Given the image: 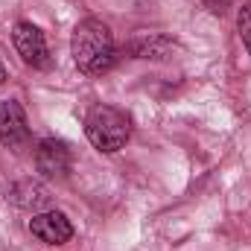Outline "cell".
I'll return each mask as SVG.
<instances>
[{
	"label": "cell",
	"instance_id": "1",
	"mask_svg": "<svg viewBox=\"0 0 251 251\" xmlns=\"http://www.w3.org/2000/svg\"><path fill=\"white\" fill-rule=\"evenodd\" d=\"M70 56L79 73L85 76H102L117 62V47L111 26L100 18H85L76 24L70 38Z\"/></svg>",
	"mask_w": 251,
	"mask_h": 251
},
{
	"label": "cell",
	"instance_id": "2",
	"mask_svg": "<svg viewBox=\"0 0 251 251\" xmlns=\"http://www.w3.org/2000/svg\"><path fill=\"white\" fill-rule=\"evenodd\" d=\"M85 137L100 152H117L131 137V117L117 105H94L85 117Z\"/></svg>",
	"mask_w": 251,
	"mask_h": 251
},
{
	"label": "cell",
	"instance_id": "3",
	"mask_svg": "<svg viewBox=\"0 0 251 251\" xmlns=\"http://www.w3.org/2000/svg\"><path fill=\"white\" fill-rule=\"evenodd\" d=\"M12 41H15V50L21 56V62L32 70H47L53 59H50V47H47V38L44 32L29 24V21H18L15 29H12Z\"/></svg>",
	"mask_w": 251,
	"mask_h": 251
},
{
	"label": "cell",
	"instance_id": "4",
	"mask_svg": "<svg viewBox=\"0 0 251 251\" xmlns=\"http://www.w3.org/2000/svg\"><path fill=\"white\" fill-rule=\"evenodd\" d=\"M70 164H73V155L67 149V143L59 137H44L38 140V149H35V167L44 178H56L62 181L70 173Z\"/></svg>",
	"mask_w": 251,
	"mask_h": 251
},
{
	"label": "cell",
	"instance_id": "5",
	"mask_svg": "<svg viewBox=\"0 0 251 251\" xmlns=\"http://www.w3.org/2000/svg\"><path fill=\"white\" fill-rule=\"evenodd\" d=\"M29 234L47 246H64L73 237V225L62 210H41L29 219Z\"/></svg>",
	"mask_w": 251,
	"mask_h": 251
},
{
	"label": "cell",
	"instance_id": "6",
	"mask_svg": "<svg viewBox=\"0 0 251 251\" xmlns=\"http://www.w3.org/2000/svg\"><path fill=\"white\" fill-rule=\"evenodd\" d=\"M29 140V123H26V111L18 100H6L0 102V143L15 149L24 146Z\"/></svg>",
	"mask_w": 251,
	"mask_h": 251
},
{
	"label": "cell",
	"instance_id": "7",
	"mask_svg": "<svg viewBox=\"0 0 251 251\" xmlns=\"http://www.w3.org/2000/svg\"><path fill=\"white\" fill-rule=\"evenodd\" d=\"M178 50V44L167 35H158V32H143V35H134L128 44H126V53L131 59H149V62H167L173 59Z\"/></svg>",
	"mask_w": 251,
	"mask_h": 251
},
{
	"label": "cell",
	"instance_id": "8",
	"mask_svg": "<svg viewBox=\"0 0 251 251\" xmlns=\"http://www.w3.org/2000/svg\"><path fill=\"white\" fill-rule=\"evenodd\" d=\"M6 201H9V204H15V207H21V210L41 213L44 207H50L53 196H50V190L44 187L41 181L26 178V181H15L12 187L6 190Z\"/></svg>",
	"mask_w": 251,
	"mask_h": 251
},
{
	"label": "cell",
	"instance_id": "9",
	"mask_svg": "<svg viewBox=\"0 0 251 251\" xmlns=\"http://www.w3.org/2000/svg\"><path fill=\"white\" fill-rule=\"evenodd\" d=\"M237 32H240V38H243V44H246V50L251 56V3H246L237 12Z\"/></svg>",
	"mask_w": 251,
	"mask_h": 251
},
{
	"label": "cell",
	"instance_id": "10",
	"mask_svg": "<svg viewBox=\"0 0 251 251\" xmlns=\"http://www.w3.org/2000/svg\"><path fill=\"white\" fill-rule=\"evenodd\" d=\"M204 3H207V6H210L213 12H219V9H222V6H225L228 0H204Z\"/></svg>",
	"mask_w": 251,
	"mask_h": 251
},
{
	"label": "cell",
	"instance_id": "11",
	"mask_svg": "<svg viewBox=\"0 0 251 251\" xmlns=\"http://www.w3.org/2000/svg\"><path fill=\"white\" fill-rule=\"evenodd\" d=\"M6 79H9V73H6V67H3V62H0V85H3Z\"/></svg>",
	"mask_w": 251,
	"mask_h": 251
}]
</instances>
